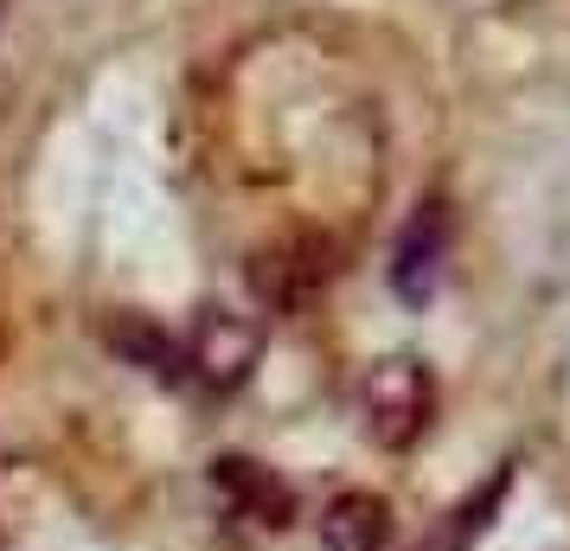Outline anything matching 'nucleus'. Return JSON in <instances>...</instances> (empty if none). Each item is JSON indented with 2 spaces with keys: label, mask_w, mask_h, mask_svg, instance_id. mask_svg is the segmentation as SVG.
I'll list each match as a JSON object with an SVG mask.
<instances>
[{
  "label": "nucleus",
  "mask_w": 570,
  "mask_h": 551,
  "mask_svg": "<svg viewBox=\"0 0 570 551\" xmlns=\"http://www.w3.org/2000/svg\"><path fill=\"white\" fill-rule=\"evenodd\" d=\"M430 372L416 360H385L365 378V430L385 449H411L430 430Z\"/></svg>",
  "instance_id": "1"
},
{
  "label": "nucleus",
  "mask_w": 570,
  "mask_h": 551,
  "mask_svg": "<svg viewBox=\"0 0 570 551\" xmlns=\"http://www.w3.org/2000/svg\"><path fill=\"white\" fill-rule=\"evenodd\" d=\"M212 494H218V506L232 513V520H244L250 532H283L288 520H295V494H288V481H276V474L263 469V462H250V455H218L206 469Z\"/></svg>",
  "instance_id": "2"
},
{
  "label": "nucleus",
  "mask_w": 570,
  "mask_h": 551,
  "mask_svg": "<svg viewBox=\"0 0 570 551\" xmlns=\"http://www.w3.org/2000/svg\"><path fill=\"white\" fill-rule=\"evenodd\" d=\"M442 257H449V206L430 199V206H416V218L404 225L397 237V257H391V283L404 302H430L442 283Z\"/></svg>",
  "instance_id": "3"
},
{
  "label": "nucleus",
  "mask_w": 570,
  "mask_h": 551,
  "mask_svg": "<svg viewBox=\"0 0 570 551\" xmlns=\"http://www.w3.org/2000/svg\"><path fill=\"white\" fill-rule=\"evenodd\" d=\"M321 545L327 551H385L391 506L379 494H334L321 506Z\"/></svg>",
  "instance_id": "4"
},
{
  "label": "nucleus",
  "mask_w": 570,
  "mask_h": 551,
  "mask_svg": "<svg viewBox=\"0 0 570 551\" xmlns=\"http://www.w3.org/2000/svg\"><path fill=\"white\" fill-rule=\"evenodd\" d=\"M250 360H257V334L237 327V315H225V308L199 321V334L186 346V366H199L206 378H218V385H237V378L250 372Z\"/></svg>",
  "instance_id": "5"
},
{
  "label": "nucleus",
  "mask_w": 570,
  "mask_h": 551,
  "mask_svg": "<svg viewBox=\"0 0 570 551\" xmlns=\"http://www.w3.org/2000/svg\"><path fill=\"white\" fill-rule=\"evenodd\" d=\"M109 341L122 346L141 372L167 378V385H180V378H186V346L167 341V334H160V327H148V321H116V327H109Z\"/></svg>",
  "instance_id": "6"
}]
</instances>
